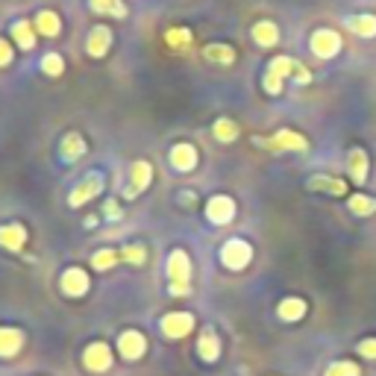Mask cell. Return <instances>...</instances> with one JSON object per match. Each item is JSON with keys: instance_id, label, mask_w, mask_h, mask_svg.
<instances>
[{"instance_id": "cell-1", "label": "cell", "mask_w": 376, "mask_h": 376, "mask_svg": "<svg viewBox=\"0 0 376 376\" xmlns=\"http://www.w3.org/2000/svg\"><path fill=\"white\" fill-rule=\"evenodd\" d=\"M291 74L297 77L300 86H306L309 79H312V74H309L297 59H291V56H276V59L268 65V71H265V91H268V94H280V91H283V79L291 77Z\"/></svg>"}, {"instance_id": "cell-2", "label": "cell", "mask_w": 376, "mask_h": 376, "mask_svg": "<svg viewBox=\"0 0 376 376\" xmlns=\"http://www.w3.org/2000/svg\"><path fill=\"white\" fill-rule=\"evenodd\" d=\"M168 276H171V294L174 297H186L188 283H191V261L183 250H174L168 256Z\"/></svg>"}, {"instance_id": "cell-3", "label": "cell", "mask_w": 376, "mask_h": 376, "mask_svg": "<svg viewBox=\"0 0 376 376\" xmlns=\"http://www.w3.org/2000/svg\"><path fill=\"white\" fill-rule=\"evenodd\" d=\"M250 259H253V247H250L247 241H241V238L226 241L223 250H221V261L230 271H244V268L250 265Z\"/></svg>"}, {"instance_id": "cell-4", "label": "cell", "mask_w": 376, "mask_h": 376, "mask_svg": "<svg viewBox=\"0 0 376 376\" xmlns=\"http://www.w3.org/2000/svg\"><path fill=\"white\" fill-rule=\"evenodd\" d=\"M309 47H312V53L318 59H332V56L341 53V36L335 30H315Z\"/></svg>"}, {"instance_id": "cell-5", "label": "cell", "mask_w": 376, "mask_h": 376, "mask_svg": "<svg viewBox=\"0 0 376 376\" xmlns=\"http://www.w3.org/2000/svg\"><path fill=\"white\" fill-rule=\"evenodd\" d=\"M259 144L271 147V150H297V153L309 150V141L300 133H294V129H280V133L271 138H259Z\"/></svg>"}, {"instance_id": "cell-6", "label": "cell", "mask_w": 376, "mask_h": 376, "mask_svg": "<svg viewBox=\"0 0 376 376\" xmlns=\"http://www.w3.org/2000/svg\"><path fill=\"white\" fill-rule=\"evenodd\" d=\"M194 330V318L188 312H171L165 320H162V332L168 338H186Z\"/></svg>"}, {"instance_id": "cell-7", "label": "cell", "mask_w": 376, "mask_h": 376, "mask_svg": "<svg viewBox=\"0 0 376 376\" xmlns=\"http://www.w3.org/2000/svg\"><path fill=\"white\" fill-rule=\"evenodd\" d=\"M206 215H209L212 223L223 226V223H230V221H233V215H235V203H233L230 197H223V194H218V197H212V200H209Z\"/></svg>"}, {"instance_id": "cell-8", "label": "cell", "mask_w": 376, "mask_h": 376, "mask_svg": "<svg viewBox=\"0 0 376 376\" xmlns=\"http://www.w3.org/2000/svg\"><path fill=\"white\" fill-rule=\"evenodd\" d=\"M347 174L353 183H365L368 174H370V156L362 150V147H353L350 156H347Z\"/></svg>"}, {"instance_id": "cell-9", "label": "cell", "mask_w": 376, "mask_h": 376, "mask_svg": "<svg viewBox=\"0 0 376 376\" xmlns=\"http://www.w3.org/2000/svg\"><path fill=\"white\" fill-rule=\"evenodd\" d=\"M83 362H86V368H89L91 373H103V370H109V365H112V350H109L106 344H91V347L86 350V356H83Z\"/></svg>"}, {"instance_id": "cell-10", "label": "cell", "mask_w": 376, "mask_h": 376, "mask_svg": "<svg viewBox=\"0 0 376 376\" xmlns=\"http://www.w3.org/2000/svg\"><path fill=\"white\" fill-rule=\"evenodd\" d=\"M86 288H89V276H86V271L71 268V271H65V273H62V291L68 294V297H79V294H86Z\"/></svg>"}, {"instance_id": "cell-11", "label": "cell", "mask_w": 376, "mask_h": 376, "mask_svg": "<svg viewBox=\"0 0 376 376\" xmlns=\"http://www.w3.org/2000/svg\"><path fill=\"white\" fill-rule=\"evenodd\" d=\"M101 188H103V179L97 176V174H91L83 186H77V188L71 191V206H83L86 200L97 197V194H101Z\"/></svg>"}, {"instance_id": "cell-12", "label": "cell", "mask_w": 376, "mask_h": 376, "mask_svg": "<svg viewBox=\"0 0 376 376\" xmlns=\"http://www.w3.org/2000/svg\"><path fill=\"white\" fill-rule=\"evenodd\" d=\"M118 347H121V356H124V358H141V356H144V350H147L144 335H141V332H133V330L121 335Z\"/></svg>"}, {"instance_id": "cell-13", "label": "cell", "mask_w": 376, "mask_h": 376, "mask_svg": "<svg viewBox=\"0 0 376 376\" xmlns=\"http://www.w3.org/2000/svg\"><path fill=\"white\" fill-rule=\"evenodd\" d=\"M109 44H112V32H109L106 27H94V30H91V36H89L86 51H89L94 59H101V56H106Z\"/></svg>"}, {"instance_id": "cell-14", "label": "cell", "mask_w": 376, "mask_h": 376, "mask_svg": "<svg viewBox=\"0 0 376 376\" xmlns=\"http://www.w3.org/2000/svg\"><path fill=\"white\" fill-rule=\"evenodd\" d=\"M129 174H133V183H129V188H127V197H133V194H138V191H144L147 186H150L153 168L147 165V162H136V165L129 168Z\"/></svg>"}, {"instance_id": "cell-15", "label": "cell", "mask_w": 376, "mask_h": 376, "mask_svg": "<svg viewBox=\"0 0 376 376\" xmlns=\"http://www.w3.org/2000/svg\"><path fill=\"white\" fill-rule=\"evenodd\" d=\"M347 27L356 32V36L373 39V36H376V15H370V12H358V15H353V18H347Z\"/></svg>"}, {"instance_id": "cell-16", "label": "cell", "mask_w": 376, "mask_h": 376, "mask_svg": "<svg viewBox=\"0 0 376 376\" xmlns=\"http://www.w3.org/2000/svg\"><path fill=\"white\" fill-rule=\"evenodd\" d=\"M171 162H174L176 171H191L197 165V150H194L191 144H176L171 150Z\"/></svg>"}, {"instance_id": "cell-17", "label": "cell", "mask_w": 376, "mask_h": 376, "mask_svg": "<svg viewBox=\"0 0 376 376\" xmlns=\"http://www.w3.org/2000/svg\"><path fill=\"white\" fill-rule=\"evenodd\" d=\"M24 241H27V233H24L21 223H9V226H4V230H0V247H6V250H21Z\"/></svg>"}, {"instance_id": "cell-18", "label": "cell", "mask_w": 376, "mask_h": 376, "mask_svg": "<svg viewBox=\"0 0 376 376\" xmlns=\"http://www.w3.org/2000/svg\"><path fill=\"white\" fill-rule=\"evenodd\" d=\"M24 347V332H18V330H9V326H4L0 330V356H15Z\"/></svg>"}, {"instance_id": "cell-19", "label": "cell", "mask_w": 376, "mask_h": 376, "mask_svg": "<svg viewBox=\"0 0 376 376\" xmlns=\"http://www.w3.org/2000/svg\"><path fill=\"white\" fill-rule=\"evenodd\" d=\"M197 353H200L203 362H215V358L221 356V341H218V335L212 332V330H203V332H200Z\"/></svg>"}, {"instance_id": "cell-20", "label": "cell", "mask_w": 376, "mask_h": 376, "mask_svg": "<svg viewBox=\"0 0 376 376\" xmlns=\"http://www.w3.org/2000/svg\"><path fill=\"white\" fill-rule=\"evenodd\" d=\"M306 300H300V297H288V300H283L280 303V309H276V315H280L283 320H288V323H294V320H303V315H306Z\"/></svg>"}, {"instance_id": "cell-21", "label": "cell", "mask_w": 376, "mask_h": 376, "mask_svg": "<svg viewBox=\"0 0 376 376\" xmlns=\"http://www.w3.org/2000/svg\"><path fill=\"white\" fill-rule=\"evenodd\" d=\"M309 188L312 191H330V194H335V197L347 194V183L338 179V176H315V179H309Z\"/></svg>"}, {"instance_id": "cell-22", "label": "cell", "mask_w": 376, "mask_h": 376, "mask_svg": "<svg viewBox=\"0 0 376 376\" xmlns=\"http://www.w3.org/2000/svg\"><path fill=\"white\" fill-rule=\"evenodd\" d=\"M253 39H256V44H261V47H273L276 41H280V30H276L273 21H259V24L253 27Z\"/></svg>"}, {"instance_id": "cell-23", "label": "cell", "mask_w": 376, "mask_h": 376, "mask_svg": "<svg viewBox=\"0 0 376 376\" xmlns=\"http://www.w3.org/2000/svg\"><path fill=\"white\" fill-rule=\"evenodd\" d=\"M203 56L212 59V62H218V65H233L235 62V51L230 44H209L203 51Z\"/></svg>"}, {"instance_id": "cell-24", "label": "cell", "mask_w": 376, "mask_h": 376, "mask_svg": "<svg viewBox=\"0 0 376 376\" xmlns=\"http://www.w3.org/2000/svg\"><path fill=\"white\" fill-rule=\"evenodd\" d=\"M12 36H15V41L21 44V51H32V47H36V32H32V27L27 21L12 24Z\"/></svg>"}, {"instance_id": "cell-25", "label": "cell", "mask_w": 376, "mask_h": 376, "mask_svg": "<svg viewBox=\"0 0 376 376\" xmlns=\"http://www.w3.org/2000/svg\"><path fill=\"white\" fill-rule=\"evenodd\" d=\"M350 212L353 215H362V218L373 215L376 212V197H370V194H353L350 197Z\"/></svg>"}, {"instance_id": "cell-26", "label": "cell", "mask_w": 376, "mask_h": 376, "mask_svg": "<svg viewBox=\"0 0 376 376\" xmlns=\"http://www.w3.org/2000/svg\"><path fill=\"white\" fill-rule=\"evenodd\" d=\"M86 153V141L83 138H79V136H68V138H65L62 141V156L65 159H68V162H74V159H79V156H83Z\"/></svg>"}, {"instance_id": "cell-27", "label": "cell", "mask_w": 376, "mask_h": 376, "mask_svg": "<svg viewBox=\"0 0 376 376\" xmlns=\"http://www.w3.org/2000/svg\"><path fill=\"white\" fill-rule=\"evenodd\" d=\"M36 30L41 32V36H56L59 32V18H56V12H39V18H36Z\"/></svg>"}, {"instance_id": "cell-28", "label": "cell", "mask_w": 376, "mask_h": 376, "mask_svg": "<svg viewBox=\"0 0 376 376\" xmlns=\"http://www.w3.org/2000/svg\"><path fill=\"white\" fill-rule=\"evenodd\" d=\"M91 9L101 12V15H115V18H124L127 15L121 0H91Z\"/></svg>"}, {"instance_id": "cell-29", "label": "cell", "mask_w": 376, "mask_h": 376, "mask_svg": "<svg viewBox=\"0 0 376 376\" xmlns=\"http://www.w3.org/2000/svg\"><path fill=\"white\" fill-rule=\"evenodd\" d=\"M235 136H238V127H235L230 118L215 121V138H218V141H233Z\"/></svg>"}, {"instance_id": "cell-30", "label": "cell", "mask_w": 376, "mask_h": 376, "mask_svg": "<svg viewBox=\"0 0 376 376\" xmlns=\"http://www.w3.org/2000/svg\"><path fill=\"white\" fill-rule=\"evenodd\" d=\"M326 376H362V368L353 362H335V365H330Z\"/></svg>"}, {"instance_id": "cell-31", "label": "cell", "mask_w": 376, "mask_h": 376, "mask_svg": "<svg viewBox=\"0 0 376 376\" xmlns=\"http://www.w3.org/2000/svg\"><path fill=\"white\" fill-rule=\"evenodd\" d=\"M41 68H44V74L59 77V74H62V68H65V62H62V56H59V53H47V56H44V62H41Z\"/></svg>"}, {"instance_id": "cell-32", "label": "cell", "mask_w": 376, "mask_h": 376, "mask_svg": "<svg viewBox=\"0 0 376 376\" xmlns=\"http://www.w3.org/2000/svg\"><path fill=\"white\" fill-rule=\"evenodd\" d=\"M118 261V253L115 250H103V253H97L94 259H91V265L97 268V271H106V268H112Z\"/></svg>"}, {"instance_id": "cell-33", "label": "cell", "mask_w": 376, "mask_h": 376, "mask_svg": "<svg viewBox=\"0 0 376 376\" xmlns=\"http://www.w3.org/2000/svg\"><path fill=\"white\" fill-rule=\"evenodd\" d=\"M165 41H168L171 47H183V44H188V41H191V32H188V30H168Z\"/></svg>"}, {"instance_id": "cell-34", "label": "cell", "mask_w": 376, "mask_h": 376, "mask_svg": "<svg viewBox=\"0 0 376 376\" xmlns=\"http://www.w3.org/2000/svg\"><path fill=\"white\" fill-rule=\"evenodd\" d=\"M358 356L362 358H376V338H365L362 344H358Z\"/></svg>"}, {"instance_id": "cell-35", "label": "cell", "mask_w": 376, "mask_h": 376, "mask_svg": "<svg viewBox=\"0 0 376 376\" xmlns=\"http://www.w3.org/2000/svg\"><path fill=\"white\" fill-rule=\"evenodd\" d=\"M124 259L133 261V265H141V261L147 259V253H144V247H127L124 250Z\"/></svg>"}, {"instance_id": "cell-36", "label": "cell", "mask_w": 376, "mask_h": 376, "mask_svg": "<svg viewBox=\"0 0 376 376\" xmlns=\"http://www.w3.org/2000/svg\"><path fill=\"white\" fill-rule=\"evenodd\" d=\"M12 62V47L0 39V68H4V65H9Z\"/></svg>"}, {"instance_id": "cell-37", "label": "cell", "mask_w": 376, "mask_h": 376, "mask_svg": "<svg viewBox=\"0 0 376 376\" xmlns=\"http://www.w3.org/2000/svg\"><path fill=\"white\" fill-rule=\"evenodd\" d=\"M106 215H109V218H118L121 212H118V206H115V203H109V206H106Z\"/></svg>"}]
</instances>
